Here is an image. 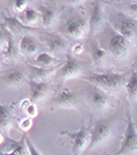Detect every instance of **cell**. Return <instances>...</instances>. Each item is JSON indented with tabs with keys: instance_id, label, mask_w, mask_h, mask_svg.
Segmentation results:
<instances>
[{
	"instance_id": "2e32d148",
	"label": "cell",
	"mask_w": 137,
	"mask_h": 155,
	"mask_svg": "<svg viewBox=\"0 0 137 155\" xmlns=\"http://www.w3.org/2000/svg\"><path fill=\"white\" fill-rule=\"evenodd\" d=\"M19 50L20 53H22L23 55L31 56V55H34L38 51V42L32 35L26 34V35L22 36L21 41H20Z\"/></svg>"
},
{
	"instance_id": "44dd1931",
	"label": "cell",
	"mask_w": 137,
	"mask_h": 155,
	"mask_svg": "<svg viewBox=\"0 0 137 155\" xmlns=\"http://www.w3.org/2000/svg\"><path fill=\"white\" fill-rule=\"evenodd\" d=\"M125 88L129 99L132 101H137V72L135 71L127 79Z\"/></svg>"
},
{
	"instance_id": "f1b7e54d",
	"label": "cell",
	"mask_w": 137,
	"mask_h": 155,
	"mask_svg": "<svg viewBox=\"0 0 137 155\" xmlns=\"http://www.w3.org/2000/svg\"><path fill=\"white\" fill-rule=\"evenodd\" d=\"M26 113L29 117H34L36 116L37 114V110L35 107V104H28V107H26Z\"/></svg>"
},
{
	"instance_id": "cb8c5ba5",
	"label": "cell",
	"mask_w": 137,
	"mask_h": 155,
	"mask_svg": "<svg viewBox=\"0 0 137 155\" xmlns=\"http://www.w3.org/2000/svg\"><path fill=\"white\" fill-rule=\"evenodd\" d=\"M22 15L24 17L25 20V24L32 26L33 24H35L39 19V12L38 11H36L33 7H27L24 12H22Z\"/></svg>"
},
{
	"instance_id": "277c9868",
	"label": "cell",
	"mask_w": 137,
	"mask_h": 155,
	"mask_svg": "<svg viewBox=\"0 0 137 155\" xmlns=\"http://www.w3.org/2000/svg\"><path fill=\"white\" fill-rule=\"evenodd\" d=\"M64 134L68 136L72 140V153L73 155H81L88 149L90 144V134L91 130L87 127H81L75 132L63 131Z\"/></svg>"
},
{
	"instance_id": "603a6c76",
	"label": "cell",
	"mask_w": 137,
	"mask_h": 155,
	"mask_svg": "<svg viewBox=\"0 0 137 155\" xmlns=\"http://www.w3.org/2000/svg\"><path fill=\"white\" fill-rule=\"evenodd\" d=\"M106 56H107V53L103 48H101L98 44L94 45L91 49V57L92 60L95 64H102L106 59Z\"/></svg>"
},
{
	"instance_id": "8d00e7d4",
	"label": "cell",
	"mask_w": 137,
	"mask_h": 155,
	"mask_svg": "<svg viewBox=\"0 0 137 155\" xmlns=\"http://www.w3.org/2000/svg\"><path fill=\"white\" fill-rule=\"evenodd\" d=\"M135 126H136V129H137V123H135Z\"/></svg>"
},
{
	"instance_id": "9c48e42d",
	"label": "cell",
	"mask_w": 137,
	"mask_h": 155,
	"mask_svg": "<svg viewBox=\"0 0 137 155\" xmlns=\"http://www.w3.org/2000/svg\"><path fill=\"white\" fill-rule=\"evenodd\" d=\"M130 41L121 33H116L110 37L108 41V49L113 57L121 59L125 57L129 52Z\"/></svg>"
},
{
	"instance_id": "ba28073f",
	"label": "cell",
	"mask_w": 137,
	"mask_h": 155,
	"mask_svg": "<svg viewBox=\"0 0 137 155\" xmlns=\"http://www.w3.org/2000/svg\"><path fill=\"white\" fill-rule=\"evenodd\" d=\"M28 86L30 90V97L29 101L31 104H38L46 98L51 91V84L49 81H34L29 80Z\"/></svg>"
},
{
	"instance_id": "484cf974",
	"label": "cell",
	"mask_w": 137,
	"mask_h": 155,
	"mask_svg": "<svg viewBox=\"0 0 137 155\" xmlns=\"http://www.w3.org/2000/svg\"><path fill=\"white\" fill-rule=\"evenodd\" d=\"M24 139H25V143H26L27 149H28L29 155H42L40 152L38 151V149L32 143V141L27 137V134H24Z\"/></svg>"
},
{
	"instance_id": "9a60e30c",
	"label": "cell",
	"mask_w": 137,
	"mask_h": 155,
	"mask_svg": "<svg viewBox=\"0 0 137 155\" xmlns=\"http://www.w3.org/2000/svg\"><path fill=\"white\" fill-rule=\"evenodd\" d=\"M119 33L129 41L135 39L137 37V23L130 18L123 19L119 24Z\"/></svg>"
},
{
	"instance_id": "30bf717a",
	"label": "cell",
	"mask_w": 137,
	"mask_h": 155,
	"mask_svg": "<svg viewBox=\"0 0 137 155\" xmlns=\"http://www.w3.org/2000/svg\"><path fill=\"white\" fill-rule=\"evenodd\" d=\"M65 31L67 35H69L72 38H81V37L86 35L87 32L90 31L89 19L84 18V17H81V18L71 20L66 24Z\"/></svg>"
},
{
	"instance_id": "4316f807",
	"label": "cell",
	"mask_w": 137,
	"mask_h": 155,
	"mask_svg": "<svg viewBox=\"0 0 137 155\" xmlns=\"http://www.w3.org/2000/svg\"><path fill=\"white\" fill-rule=\"evenodd\" d=\"M14 7L17 12H22L28 7V1L27 0H14Z\"/></svg>"
},
{
	"instance_id": "7a4b0ae2",
	"label": "cell",
	"mask_w": 137,
	"mask_h": 155,
	"mask_svg": "<svg viewBox=\"0 0 137 155\" xmlns=\"http://www.w3.org/2000/svg\"><path fill=\"white\" fill-rule=\"evenodd\" d=\"M116 155H137V129L130 115H128V122L121 147Z\"/></svg>"
},
{
	"instance_id": "8992f818",
	"label": "cell",
	"mask_w": 137,
	"mask_h": 155,
	"mask_svg": "<svg viewBox=\"0 0 137 155\" xmlns=\"http://www.w3.org/2000/svg\"><path fill=\"white\" fill-rule=\"evenodd\" d=\"M51 106L55 109L62 110H71L76 109L78 104V94L70 89H63L53 97L51 101Z\"/></svg>"
},
{
	"instance_id": "ffe728a7",
	"label": "cell",
	"mask_w": 137,
	"mask_h": 155,
	"mask_svg": "<svg viewBox=\"0 0 137 155\" xmlns=\"http://www.w3.org/2000/svg\"><path fill=\"white\" fill-rule=\"evenodd\" d=\"M12 121V113L9 107L3 106L0 104V129L3 132L9 131Z\"/></svg>"
},
{
	"instance_id": "d6986e66",
	"label": "cell",
	"mask_w": 137,
	"mask_h": 155,
	"mask_svg": "<svg viewBox=\"0 0 137 155\" xmlns=\"http://www.w3.org/2000/svg\"><path fill=\"white\" fill-rule=\"evenodd\" d=\"M46 45H48L49 53L56 54L62 52L66 48V41L61 35H49L46 39Z\"/></svg>"
},
{
	"instance_id": "5bb4252c",
	"label": "cell",
	"mask_w": 137,
	"mask_h": 155,
	"mask_svg": "<svg viewBox=\"0 0 137 155\" xmlns=\"http://www.w3.org/2000/svg\"><path fill=\"white\" fill-rule=\"evenodd\" d=\"M0 80L8 87H20L26 82V76L22 69L14 68L2 74Z\"/></svg>"
},
{
	"instance_id": "8fae6325",
	"label": "cell",
	"mask_w": 137,
	"mask_h": 155,
	"mask_svg": "<svg viewBox=\"0 0 137 155\" xmlns=\"http://www.w3.org/2000/svg\"><path fill=\"white\" fill-rule=\"evenodd\" d=\"M62 66V63L56 64L51 67H40L36 65H28L30 72V80L34 81H49L53 77L57 74L60 67Z\"/></svg>"
},
{
	"instance_id": "3957f363",
	"label": "cell",
	"mask_w": 137,
	"mask_h": 155,
	"mask_svg": "<svg viewBox=\"0 0 137 155\" xmlns=\"http://www.w3.org/2000/svg\"><path fill=\"white\" fill-rule=\"evenodd\" d=\"M111 136V124L107 121H99L91 129L90 144L87 150H94L108 141Z\"/></svg>"
},
{
	"instance_id": "d590c367",
	"label": "cell",
	"mask_w": 137,
	"mask_h": 155,
	"mask_svg": "<svg viewBox=\"0 0 137 155\" xmlns=\"http://www.w3.org/2000/svg\"><path fill=\"white\" fill-rule=\"evenodd\" d=\"M135 71L137 72V64H136V67H135Z\"/></svg>"
},
{
	"instance_id": "4fadbf2b",
	"label": "cell",
	"mask_w": 137,
	"mask_h": 155,
	"mask_svg": "<svg viewBox=\"0 0 137 155\" xmlns=\"http://www.w3.org/2000/svg\"><path fill=\"white\" fill-rule=\"evenodd\" d=\"M4 25L5 28L11 31L12 34H20V33H29V32L34 31V28L32 26L26 25L25 23L19 20L17 17L12 16H4Z\"/></svg>"
},
{
	"instance_id": "5b68a950",
	"label": "cell",
	"mask_w": 137,
	"mask_h": 155,
	"mask_svg": "<svg viewBox=\"0 0 137 155\" xmlns=\"http://www.w3.org/2000/svg\"><path fill=\"white\" fill-rule=\"evenodd\" d=\"M81 72H83V67H81V62L75 57H73V55L67 54L66 61L62 63V66L60 67L57 74L59 76L62 82H65L67 80L79 77Z\"/></svg>"
},
{
	"instance_id": "6da1fadb",
	"label": "cell",
	"mask_w": 137,
	"mask_h": 155,
	"mask_svg": "<svg viewBox=\"0 0 137 155\" xmlns=\"http://www.w3.org/2000/svg\"><path fill=\"white\" fill-rule=\"evenodd\" d=\"M81 78L91 83V85L97 86L103 91L107 92L108 94L119 92L123 87H125L128 79L126 74L122 72H103V74L92 72Z\"/></svg>"
},
{
	"instance_id": "e575fe53",
	"label": "cell",
	"mask_w": 137,
	"mask_h": 155,
	"mask_svg": "<svg viewBox=\"0 0 137 155\" xmlns=\"http://www.w3.org/2000/svg\"><path fill=\"white\" fill-rule=\"evenodd\" d=\"M0 18H4V15H3V14H2V12H0Z\"/></svg>"
},
{
	"instance_id": "83f0119b",
	"label": "cell",
	"mask_w": 137,
	"mask_h": 155,
	"mask_svg": "<svg viewBox=\"0 0 137 155\" xmlns=\"http://www.w3.org/2000/svg\"><path fill=\"white\" fill-rule=\"evenodd\" d=\"M7 44V32L6 28L0 29V50L3 52Z\"/></svg>"
},
{
	"instance_id": "f546056e",
	"label": "cell",
	"mask_w": 137,
	"mask_h": 155,
	"mask_svg": "<svg viewBox=\"0 0 137 155\" xmlns=\"http://www.w3.org/2000/svg\"><path fill=\"white\" fill-rule=\"evenodd\" d=\"M31 124H32L31 120L26 119V120H24V121H22L21 127H22V129H24V130H27V129H29L30 127H31Z\"/></svg>"
},
{
	"instance_id": "d4e9b609",
	"label": "cell",
	"mask_w": 137,
	"mask_h": 155,
	"mask_svg": "<svg viewBox=\"0 0 137 155\" xmlns=\"http://www.w3.org/2000/svg\"><path fill=\"white\" fill-rule=\"evenodd\" d=\"M0 155H29L28 149H27L26 143H25V139L23 137V140L17 144L16 147L9 153H1Z\"/></svg>"
},
{
	"instance_id": "ac0fdd59",
	"label": "cell",
	"mask_w": 137,
	"mask_h": 155,
	"mask_svg": "<svg viewBox=\"0 0 137 155\" xmlns=\"http://www.w3.org/2000/svg\"><path fill=\"white\" fill-rule=\"evenodd\" d=\"M6 32H7V44L5 49L2 52V56H3V58L6 59H18L20 55V50L17 47L16 41H14V34L11 31H8L7 29Z\"/></svg>"
},
{
	"instance_id": "4dcf8cb0",
	"label": "cell",
	"mask_w": 137,
	"mask_h": 155,
	"mask_svg": "<svg viewBox=\"0 0 137 155\" xmlns=\"http://www.w3.org/2000/svg\"><path fill=\"white\" fill-rule=\"evenodd\" d=\"M129 11H130L132 15L137 16V1L133 2V3H131L130 5H129Z\"/></svg>"
},
{
	"instance_id": "7402d4cb",
	"label": "cell",
	"mask_w": 137,
	"mask_h": 155,
	"mask_svg": "<svg viewBox=\"0 0 137 155\" xmlns=\"http://www.w3.org/2000/svg\"><path fill=\"white\" fill-rule=\"evenodd\" d=\"M57 60L56 58H54V56L49 52H42L39 53L37 56L34 58L33 63L36 66H40V67H51L56 65Z\"/></svg>"
},
{
	"instance_id": "d6a6232c",
	"label": "cell",
	"mask_w": 137,
	"mask_h": 155,
	"mask_svg": "<svg viewBox=\"0 0 137 155\" xmlns=\"http://www.w3.org/2000/svg\"><path fill=\"white\" fill-rule=\"evenodd\" d=\"M67 1H68L71 5H78L81 2H84V0H67Z\"/></svg>"
},
{
	"instance_id": "836d02e7",
	"label": "cell",
	"mask_w": 137,
	"mask_h": 155,
	"mask_svg": "<svg viewBox=\"0 0 137 155\" xmlns=\"http://www.w3.org/2000/svg\"><path fill=\"white\" fill-rule=\"evenodd\" d=\"M2 63H3V58H2V57H0V67H1Z\"/></svg>"
},
{
	"instance_id": "7c38bea8",
	"label": "cell",
	"mask_w": 137,
	"mask_h": 155,
	"mask_svg": "<svg viewBox=\"0 0 137 155\" xmlns=\"http://www.w3.org/2000/svg\"><path fill=\"white\" fill-rule=\"evenodd\" d=\"M104 23V14L102 9L101 3L99 0H95L91 6V12H90L89 18V26L90 32L92 34H95L103 27Z\"/></svg>"
},
{
	"instance_id": "52a82bcc",
	"label": "cell",
	"mask_w": 137,
	"mask_h": 155,
	"mask_svg": "<svg viewBox=\"0 0 137 155\" xmlns=\"http://www.w3.org/2000/svg\"><path fill=\"white\" fill-rule=\"evenodd\" d=\"M88 101L90 106L97 112H104L110 107V96L107 92L103 91L97 86L92 85L91 91L88 94Z\"/></svg>"
},
{
	"instance_id": "e0dca14e",
	"label": "cell",
	"mask_w": 137,
	"mask_h": 155,
	"mask_svg": "<svg viewBox=\"0 0 137 155\" xmlns=\"http://www.w3.org/2000/svg\"><path fill=\"white\" fill-rule=\"evenodd\" d=\"M38 12L39 19L41 20V23L44 27L49 28L53 26V24L57 20V12L54 8L46 5H40L38 7Z\"/></svg>"
},
{
	"instance_id": "1f68e13d",
	"label": "cell",
	"mask_w": 137,
	"mask_h": 155,
	"mask_svg": "<svg viewBox=\"0 0 137 155\" xmlns=\"http://www.w3.org/2000/svg\"><path fill=\"white\" fill-rule=\"evenodd\" d=\"M83 45L81 44H76L75 46L73 47V52L74 53H76V54H81V52H83Z\"/></svg>"
},
{
	"instance_id": "74e56055",
	"label": "cell",
	"mask_w": 137,
	"mask_h": 155,
	"mask_svg": "<svg viewBox=\"0 0 137 155\" xmlns=\"http://www.w3.org/2000/svg\"><path fill=\"white\" fill-rule=\"evenodd\" d=\"M137 1V0H134V2H136Z\"/></svg>"
}]
</instances>
